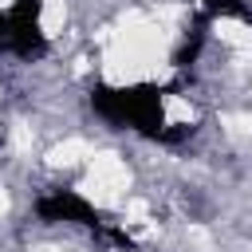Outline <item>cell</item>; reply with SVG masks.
<instances>
[{
    "instance_id": "cell-2",
    "label": "cell",
    "mask_w": 252,
    "mask_h": 252,
    "mask_svg": "<svg viewBox=\"0 0 252 252\" xmlns=\"http://www.w3.org/2000/svg\"><path fill=\"white\" fill-rule=\"evenodd\" d=\"M39 8L43 0H16L8 16V32H4V47L20 59H39L47 51V39L39 32Z\"/></svg>"
},
{
    "instance_id": "cell-5",
    "label": "cell",
    "mask_w": 252,
    "mask_h": 252,
    "mask_svg": "<svg viewBox=\"0 0 252 252\" xmlns=\"http://www.w3.org/2000/svg\"><path fill=\"white\" fill-rule=\"evenodd\" d=\"M205 4V16L213 20V16H236V20H248L252 24V8L244 4V0H201Z\"/></svg>"
},
{
    "instance_id": "cell-3",
    "label": "cell",
    "mask_w": 252,
    "mask_h": 252,
    "mask_svg": "<svg viewBox=\"0 0 252 252\" xmlns=\"http://www.w3.org/2000/svg\"><path fill=\"white\" fill-rule=\"evenodd\" d=\"M35 213L43 217V220H71V224H83V228H91V232H98V236H106V220L98 217V209L91 205V201H83L75 189H51V193H43L39 201H35Z\"/></svg>"
},
{
    "instance_id": "cell-4",
    "label": "cell",
    "mask_w": 252,
    "mask_h": 252,
    "mask_svg": "<svg viewBox=\"0 0 252 252\" xmlns=\"http://www.w3.org/2000/svg\"><path fill=\"white\" fill-rule=\"evenodd\" d=\"M205 28H209V16H201L197 20V32H193V39H185L181 47H177V55H173V67H189L193 59H197V51H201V43H205Z\"/></svg>"
},
{
    "instance_id": "cell-6",
    "label": "cell",
    "mask_w": 252,
    "mask_h": 252,
    "mask_svg": "<svg viewBox=\"0 0 252 252\" xmlns=\"http://www.w3.org/2000/svg\"><path fill=\"white\" fill-rule=\"evenodd\" d=\"M4 32H8V16L0 12V43H4Z\"/></svg>"
},
{
    "instance_id": "cell-1",
    "label": "cell",
    "mask_w": 252,
    "mask_h": 252,
    "mask_svg": "<svg viewBox=\"0 0 252 252\" xmlns=\"http://www.w3.org/2000/svg\"><path fill=\"white\" fill-rule=\"evenodd\" d=\"M161 94H165V87H154V83H138V87H106V83H98V87L91 91V106H94V114H102L106 122L130 126L134 134L161 142V138H165Z\"/></svg>"
}]
</instances>
